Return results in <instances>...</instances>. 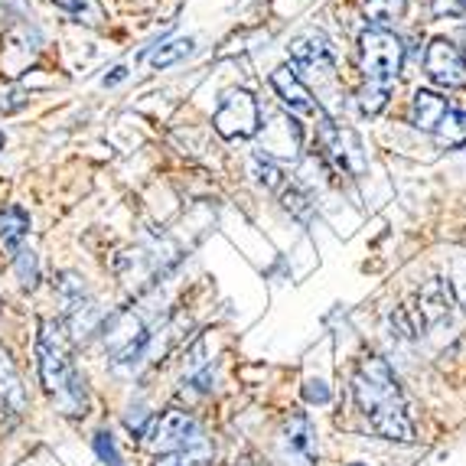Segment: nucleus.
I'll list each match as a JSON object with an SVG mask.
<instances>
[{
  "label": "nucleus",
  "mask_w": 466,
  "mask_h": 466,
  "mask_svg": "<svg viewBox=\"0 0 466 466\" xmlns=\"http://www.w3.org/2000/svg\"><path fill=\"white\" fill-rule=\"evenodd\" d=\"M352 395L366 424L385 441L411 443L414 441V424L408 418V404H404L401 385H398L395 372L385 359L366 356L359 362L356 375H352Z\"/></svg>",
  "instance_id": "1"
},
{
  "label": "nucleus",
  "mask_w": 466,
  "mask_h": 466,
  "mask_svg": "<svg viewBox=\"0 0 466 466\" xmlns=\"http://www.w3.org/2000/svg\"><path fill=\"white\" fill-rule=\"evenodd\" d=\"M36 366H39V379H43V389L53 395L59 411L72 414V418L86 414V408H88L86 381L78 379L76 366H72L63 323H56V319H39Z\"/></svg>",
  "instance_id": "2"
},
{
  "label": "nucleus",
  "mask_w": 466,
  "mask_h": 466,
  "mask_svg": "<svg viewBox=\"0 0 466 466\" xmlns=\"http://www.w3.org/2000/svg\"><path fill=\"white\" fill-rule=\"evenodd\" d=\"M359 56H362V76H366V86L389 88L395 86L398 72H401V39L391 30H366L359 39Z\"/></svg>",
  "instance_id": "3"
},
{
  "label": "nucleus",
  "mask_w": 466,
  "mask_h": 466,
  "mask_svg": "<svg viewBox=\"0 0 466 466\" xmlns=\"http://www.w3.org/2000/svg\"><path fill=\"white\" fill-rule=\"evenodd\" d=\"M39 49H43V36L36 26L16 20L7 26L4 39H0V76L4 78H20L36 66Z\"/></svg>",
  "instance_id": "4"
},
{
  "label": "nucleus",
  "mask_w": 466,
  "mask_h": 466,
  "mask_svg": "<svg viewBox=\"0 0 466 466\" xmlns=\"http://www.w3.org/2000/svg\"><path fill=\"white\" fill-rule=\"evenodd\" d=\"M258 140L268 160H294L303 147V134L297 117L290 111H261V125H258Z\"/></svg>",
  "instance_id": "5"
},
{
  "label": "nucleus",
  "mask_w": 466,
  "mask_h": 466,
  "mask_svg": "<svg viewBox=\"0 0 466 466\" xmlns=\"http://www.w3.org/2000/svg\"><path fill=\"white\" fill-rule=\"evenodd\" d=\"M212 125L222 137H255L258 125H261V105L255 101V95L245 88H235L222 98L218 111L212 115Z\"/></svg>",
  "instance_id": "6"
},
{
  "label": "nucleus",
  "mask_w": 466,
  "mask_h": 466,
  "mask_svg": "<svg viewBox=\"0 0 466 466\" xmlns=\"http://www.w3.org/2000/svg\"><path fill=\"white\" fill-rule=\"evenodd\" d=\"M202 441L199 428H196L193 414L179 411V408H170V411H164L160 418L150 424V431L144 434V447L154 453H160V457H167V453H177V451H187L189 443Z\"/></svg>",
  "instance_id": "7"
},
{
  "label": "nucleus",
  "mask_w": 466,
  "mask_h": 466,
  "mask_svg": "<svg viewBox=\"0 0 466 466\" xmlns=\"http://www.w3.org/2000/svg\"><path fill=\"white\" fill-rule=\"evenodd\" d=\"M319 144L327 150L329 164L339 173H350V177H362L366 173V150H362V140L350 131V127L336 125L329 117L319 121Z\"/></svg>",
  "instance_id": "8"
},
{
  "label": "nucleus",
  "mask_w": 466,
  "mask_h": 466,
  "mask_svg": "<svg viewBox=\"0 0 466 466\" xmlns=\"http://www.w3.org/2000/svg\"><path fill=\"white\" fill-rule=\"evenodd\" d=\"M424 69L441 88H466V56L451 39H434L424 53Z\"/></svg>",
  "instance_id": "9"
},
{
  "label": "nucleus",
  "mask_w": 466,
  "mask_h": 466,
  "mask_svg": "<svg viewBox=\"0 0 466 466\" xmlns=\"http://www.w3.org/2000/svg\"><path fill=\"white\" fill-rule=\"evenodd\" d=\"M288 53H290V59H294L297 66H303V69L319 72V76H333V72H336L333 43H329V39L323 36V33H317V30L300 33V36L290 39Z\"/></svg>",
  "instance_id": "10"
},
{
  "label": "nucleus",
  "mask_w": 466,
  "mask_h": 466,
  "mask_svg": "<svg viewBox=\"0 0 466 466\" xmlns=\"http://www.w3.org/2000/svg\"><path fill=\"white\" fill-rule=\"evenodd\" d=\"M271 86H274V92H278L284 111H290L294 117H307V115H317L319 111L317 101H313V95H310V88L303 86L300 76H297L294 69H274Z\"/></svg>",
  "instance_id": "11"
},
{
  "label": "nucleus",
  "mask_w": 466,
  "mask_h": 466,
  "mask_svg": "<svg viewBox=\"0 0 466 466\" xmlns=\"http://www.w3.org/2000/svg\"><path fill=\"white\" fill-rule=\"evenodd\" d=\"M0 404L10 408L14 414H20L26 408L24 381H20V372H16L14 359H10V352L4 346H0Z\"/></svg>",
  "instance_id": "12"
},
{
  "label": "nucleus",
  "mask_w": 466,
  "mask_h": 466,
  "mask_svg": "<svg viewBox=\"0 0 466 466\" xmlns=\"http://www.w3.org/2000/svg\"><path fill=\"white\" fill-rule=\"evenodd\" d=\"M26 235H30V216H26V209H20V206H4V209H0V245H4L10 255H16V251L24 248Z\"/></svg>",
  "instance_id": "13"
},
{
  "label": "nucleus",
  "mask_w": 466,
  "mask_h": 466,
  "mask_svg": "<svg viewBox=\"0 0 466 466\" xmlns=\"http://www.w3.org/2000/svg\"><path fill=\"white\" fill-rule=\"evenodd\" d=\"M447 111H451V105H447L441 95H434V92H414L411 115H408V117H411V125L418 127V131H434Z\"/></svg>",
  "instance_id": "14"
},
{
  "label": "nucleus",
  "mask_w": 466,
  "mask_h": 466,
  "mask_svg": "<svg viewBox=\"0 0 466 466\" xmlns=\"http://www.w3.org/2000/svg\"><path fill=\"white\" fill-rule=\"evenodd\" d=\"M284 443H288V451L294 453V457H300V460H313V453H317V437H313L310 420L303 418V414H297V418H290L288 434H284Z\"/></svg>",
  "instance_id": "15"
},
{
  "label": "nucleus",
  "mask_w": 466,
  "mask_h": 466,
  "mask_svg": "<svg viewBox=\"0 0 466 466\" xmlns=\"http://www.w3.org/2000/svg\"><path fill=\"white\" fill-rule=\"evenodd\" d=\"M434 140L441 144V147L453 150V147H463L466 144V115L457 108H451L447 115L441 117V125L434 127Z\"/></svg>",
  "instance_id": "16"
},
{
  "label": "nucleus",
  "mask_w": 466,
  "mask_h": 466,
  "mask_svg": "<svg viewBox=\"0 0 466 466\" xmlns=\"http://www.w3.org/2000/svg\"><path fill=\"white\" fill-rule=\"evenodd\" d=\"M404 7H408L404 0H366V20L375 30H389L404 16Z\"/></svg>",
  "instance_id": "17"
},
{
  "label": "nucleus",
  "mask_w": 466,
  "mask_h": 466,
  "mask_svg": "<svg viewBox=\"0 0 466 466\" xmlns=\"http://www.w3.org/2000/svg\"><path fill=\"white\" fill-rule=\"evenodd\" d=\"M53 4L59 10H66L76 24H86V26L105 24V7H101L98 0H53Z\"/></svg>",
  "instance_id": "18"
},
{
  "label": "nucleus",
  "mask_w": 466,
  "mask_h": 466,
  "mask_svg": "<svg viewBox=\"0 0 466 466\" xmlns=\"http://www.w3.org/2000/svg\"><path fill=\"white\" fill-rule=\"evenodd\" d=\"M447 288H451L453 300L466 310V251L453 248L451 255V268H447Z\"/></svg>",
  "instance_id": "19"
},
{
  "label": "nucleus",
  "mask_w": 466,
  "mask_h": 466,
  "mask_svg": "<svg viewBox=\"0 0 466 466\" xmlns=\"http://www.w3.org/2000/svg\"><path fill=\"white\" fill-rule=\"evenodd\" d=\"M189 53H193V39H170V43H164V46H157L150 53V66L154 69H167V66L187 59Z\"/></svg>",
  "instance_id": "20"
},
{
  "label": "nucleus",
  "mask_w": 466,
  "mask_h": 466,
  "mask_svg": "<svg viewBox=\"0 0 466 466\" xmlns=\"http://www.w3.org/2000/svg\"><path fill=\"white\" fill-rule=\"evenodd\" d=\"M14 271H16V280H20V288L24 290H33L39 280V265H36V255L30 248H20L14 255Z\"/></svg>",
  "instance_id": "21"
},
{
  "label": "nucleus",
  "mask_w": 466,
  "mask_h": 466,
  "mask_svg": "<svg viewBox=\"0 0 466 466\" xmlns=\"http://www.w3.org/2000/svg\"><path fill=\"white\" fill-rule=\"evenodd\" d=\"M251 173H255V179L265 189H280V187H284V177H280L278 164H274V160H268L265 154L251 157Z\"/></svg>",
  "instance_id": "22"
},
{
  "label": "nucleus",
  "mask_w": 466,
  "mask_h": 466,
  "mask_svg": "<svg viewBox=\"0 0 466 466\" xmlns=\"http://www.w3.org/2000/svg\"><path fill=\"white\" fill-rule=\"evenodd\" d=\"M359 105L366 115H379L385 105H389V88H379V86H366L359 92Z\"/></svg>",
  "instance_id": "23"
},
{
  "label": "nucleus",
  "mask_w": 466,
  "mask_h": 466,
  "mask_svg": "<svg viewBox=\"0 0 466 466\" xmlns=\"http://www.w3.org/2000/svg\"><path fill=\"white\" fill-rule=\"evenodd\" d=\"M30 101V95L24 88H10V92H0V115H14Z\"/></svg>",
  "instance_id": "24"
},
{
  "label": "nucleus",
  "mask_w": 466,
  "mask_h": 466,
  "mask_svg": "<svg viewBox=\"0 0 466 466\" xmlns=\"http://www.w3.org/2000/svg\"><path fill=\"white\" fill-rule=\"evenodd\" d=\"M434 14L437 16H463L466 0H434Z\"/></svg>",
  "instance_id": "25"
},
{
  "label": "nucleus",
  "mask_w": 466,
  "mask_h": 466,
  "mask_svg": "<svg viewBox=\"0 0 466 466\" xmlns=\"http://www.w3.org/2000/svg\"><path fill=\"white\" fill-rule=\"evenodd\" d=\"M303 395L310 398V401H319V404H327V401H329V389L323 385V381H307V389H303Z\"/></svg>",
  "instance_id": "26"
},
{
  "label": "nucleus",
  "mask_w": 466,
  "mask_h": 466,
  "mask_svg": "<svg viewBox=\"0 0 466 466\" xmlns=\"http://www.w3.org/2000/svg\"><path fill=\"white\" fill-rule=\"evenodd\" d=\"M125 78H127V66H115V69H111V76L101 78V86H105V88H115L117 82H125Z\"/></svg>",
  "instance_id": "27"
},
{
  "label": "nucleus",
  "mask_w": 466,
  "mask_h": 466,
  "mask_svg": "<svg viewBox=\"0 0 466 466\" xmlns=\"http://www.w3.org/2000/svg\"><path fill=\"white\" fill-rule=\"evenodd\" d=\"M0 10H7V0H0Z\"/></svg>",
  "instance_id": "28"
},
{
  "label": "nucleus",
  "mask_w": 466,
  "mask_h": 466,
  "mask_svg": "<svg viewBox=\"0 0 466 466\" xmlns=\"http://www.w3.org/2000/svg\"><path fill=\"white\" fill-rule=\"evenodd\" d=\"M0 150H4V134H0Z\"/></svg>",
  "instance_id": "29"
},
{
  "label": "nucleus",
  "mask_w": 466,
  "mask_h": 466,
  "mask_svg": "<svg viewBox=\"0 0 466 466\" xmlns=\"http://www.w3.org/2000/svg\"><path fill=\"white\" fill-rule=\"evenodd\" d=\"M463 39H466V36H463Z\"/></svg>",
  "instance_id": "30"
}]
</instances>
